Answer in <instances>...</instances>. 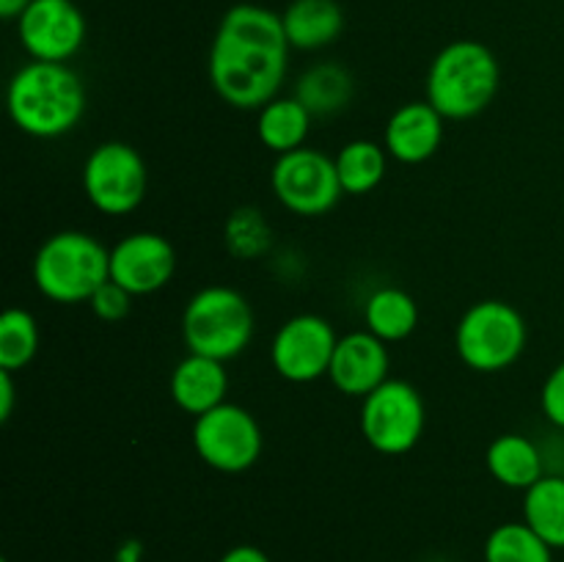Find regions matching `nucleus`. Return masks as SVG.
Wrapping results in <instances>:
<instances>
[{"label":"nucleus","mask_w":564,"mask_h":562,"mask_svg":"<svg viewBox=\"0 0 564 562\" xmlns=\"http://www.w3.org/2000/svg\"><path fill=\"white\" fill-rule=\"evenodd\" d=\"M149 171L132 143L105 141L83 163V193L97 213L124 218L147 198Z\"/></svg>","instance_id":"8"},{"label":"nucleus","mask_w":564,"mask_h":562,"mask_svg":"<svg viewBox=\"0 0 564 562\" xmlns=\"http://www.w3.org/2000/svg\"><path fill=\"white\" fill-rule=\"evenodd\" d=\"M334 160L345 196H367L375 187H380L389 171V152L383 143H375L369 138L347 141Z\"/></svg>","instance_id":"22"},{"label":"nucleus","mask_w":564,"mask_h":562,"mask_svg":"<svg viewBox=\"0 0 564 562\" xmlns=\"http://www.w3.org/2000/svg\"><path fill=\"white\" fill-rule=\"evenodd\" d=\"M270 187L275 202L301 218H319L345 196L336 160L312 147L279 154L270 171Z\"/></svg>","instance_id":"10"},{"label":"nucleus","mask_w":564,"mask_h":562,"mask_svg":"<svg viewBox=\"0 0 564 562\" xmlns=\"http://www.w3.org/2000/svg\"><path fill=\"white\" fill-rule=\"evenodd\" d=\"M39 353V323L28 309H6L0 314V369L20 372Z\"/></svg>","instance_id":"26"},{"label":"nucleus","mask_w":564,"mask_h":562,"mask_svg":"<svg viewBox=\"0 0 564 562\" xmlns=\"http://www.w3.org/2000/svg\"><path fill=\"white\" fill-rule=\"evenodd\" d=\"M540 411L551 428L564 433V361L556 364L540 386Z\"/></svg>","instance_id":"28"},{"label":"nucleus","mask_w":564,"mask_h":562,"mask_svg":"<svg viewBox=\"0 0 564 562\" xmlns=\"http://www.w3.org/2000/svg\"><path fill=\"white\" fill-rule=\"evenodd\" d=\"M389 345L375 334H369L367 328H361L339 336L334 358H330L328 378L336 391H341L345 397L364 400L380 383L389 380Z\"/></svg>","instance_id":"14"},{"label":"nucleus","mask_w":564,"mask_h":562,"mask_svg":"<svg viewBox=\"0 0 564 562\" xmlns=\"http://www.w3.org/2000/svg\"><path fill=\"white\" fill-rule=\"evenodd\" d=\"M86 83L69 64L28 61L6 88L9 119L17 130L39 141L69 136L86 116Z\"/></svg>","instance_id":"2"},{"label":"nucleus","mask_w":564,"mask_h":562,"mask_svg":"<svg viewBox=\"0 0 564 562\" xmlns=\"http://www.w3.org/2000/svg\"><path fill=\"white\" fill-rule=\"evenodd\" d=\"M176 248L158 231H130L110 248V279L135 298L169 287L176 273Z\"/></svg>","instance_id":"13"},{"label":"nucleus","mask_w":564,"mask_h":562,"mask_svg":"<svg viewBox=\"0 0 564 562\" xmlns=\"http://www.w3.org/2000/svg\"><path fill=\"white\" fill-rule=\"evenodd\" d=\"M193 450L215 472L242 474L262 457L264 433L248 408L226 400L193 419Z\"/></svg>","instance_id":"9"},{"label":"nucleus","mask_w":564,"mask_h":562,"mask_svg":"<svg viewBox=\"0 0 564 562\" xmlns=\"http://www.w3.org/2000/svg\"><path fill=\"white\" fill-rule=\"evenodd\" d=\"M446 119L427 102H405L389 116L383 130V147L391 160L402 165H419L435 158L444 143Z\"/></svg>","instance_id":"15"},{"label":"nucleus","mask_w":564,"mask_h":562,"mask_svg":"<svg viewBox=\"0 0 564 562\" xmlns=\"http://www.w3.org/2000/svg\"><path fill=\"white\" fill-rule=\"evenodd\" d=\"M218 562H270V556L264 554L259 545L242 543V545H231V549L226 551Z\"/></svg>","instance_id":"30"},{"label":"nucleus","mask_w":564,"mask_h":562,"mask_svg":"<svg viewBox=\"0 0 564 562\" xmlns=\"http://www.w3.org/2000/svg\"><path fill=\"white\" fill-rule=\"evenodd\" d=\"M290 50L281 14L257 3L231 6L209 44V86L231 108H264L284 86Z\"/></svg>","instance_id":"1"},{"label":"nucleus","mask_w":564,"mask_h":562,"mask_svg":"<svg viewBox=\"0 0 564 562\" xmlns=\"http://www.w3.org/2000/svg\"><path fill=\"white\" fill-rule=\"evenodd\" d=\"M17 36L31 61L66 64L86 44L88 22L75 0H31L17 20Z\"/></svg>","instance_id":"12"},{"label":"nucleus","mask_w":564,"mask_h":562,"mask_svg":"<svg viewBox=\"0 0 564 562\" xmlns=\"http://www.w3.org/2000/svg\"><path fill=\"white\" fill-rule=\"evenodd\" d=\"M257 331V317L240 290L209 284L193 292L182 312V339L187 353L231 361L248 350Z\"/></svg>","instance_id":"5"},{"label":"nucleus","mask_w":564,"mask_h":562,"mask_svg":"<svg viewBox=\"0 0 564 562\" xmlns=\"http://www.w3.org/2000/svg\"><path fill=\"white\" fill-rule=\"evenodd\" d=\"M141 556H143V545L138 543V540H127V543H121L119 549H116L113 562H141Z\"/></svg>","instance_id":"31"},{"label":"nucleus","mask_w":564,"mask_h":562,"mask_svg":"<svg viewBox=\"0 0 564 562\" xmlns=\"http://www.w3.org/2000/svg\"><path fill=\"white\" fill-rule=\"evenodd\" d=\"M28 6H31V0H0V17L3 20H20Z\"/></svg>","instance_id":"32"},{"label":"nucleus","mask_w":564,"mask_h":562,"mask_svg":"<svg viewBox=\"0 0 564 562\" xmlns=\"http://www.w3.org/2000/svg\"><path fill=\"white\" fill-rule=\"evenodd\" d=\"M352 94H356L352 75L341 64H334V61L314 64L312 69L297 77L295 86V97L306 105L312 116L341 114L350 105Z\"/></svg>","instance_id":"21"},{"label":"nucleus","mask_w":564,"mask_h":562,"mask_svg":"<svg viewBox=\"0 0 564 562\" xmlns=\"http://www.w3.org/2000/svg\"><path fill=\"white\" fill-rule=\"evenodd\" d=\"M364 328L383 339L405 342L419 328V303L400 287H380L364 303Z\"/></svg>","instance_id":"20"},{"label":"nucleus","mask_w":564,"mask_h":562,"mask_svg":"<svg viewBox=\"0 0 564 562\" xmlns=\"http://www.w3.org/2000/svg\"><path fill=\"white\" fill-rule=\"evenodd\" d=\"M485 466L496 483L512 490H529L549 474L540 444L523 433L496 435L485 450Z\"/></svg>","instance_id":"17"},{"label":"nucleus","mask_w":564,"mask_h":562,"mask_svg":"<svg viewBox=\"0 0 564 562\" xmlns=\"http://www.w3.org/2000/svg\"><path fill=\"white\" fill-rule=\"evenodd\" d=\"M132 301H135L132 292H127L124 287L116 284L113 279H108L97 292H94L88 306H91V312L97 314L99 320H105V323H121V320L132 312Z\"/></svg>","instance_id":"27"},{"label":"nucleus","mask_w":564,"mask_h":562,"mask_svg":"<svg viewBox=\"0 0 564 562\" xmlns=\"http://www.w3.org/2000/svg\"><path fill=\"white\" fill-rule=\"evenodd\" d=\"M336 342L339 334L323 314H295L284 320L273 334L270 364L286 383H314L328 375Z\"/></svg>","instance_id":"11"},{"label":"nucleus","mask_w":564,"mask_h":562,"mask_svg":"<svg viewBox=\"0 0 564 562\" xmlns=\"http://www.w3.org/2000/svg\"><path fill=\"white\" fill-rule=\"evenodd\" d=\"M424 424L427 408L422 391L411 380L389 378L361 400L358 428L378 455H408L422 441Z\"/></svg>","instance_id":"7"},{"label":"nucleus","mask_w":564,"mask_h":562,"mask_svg":"<svg viewBox=\"0 0 564 562\" xmlns=\"http://www.w3.org/2000/svg\"><path fill=\"white\" fill-rule=\"evenodd\" d=\"M169 391L174 406L187 417H202V413L213 411L220 402H226L229 395V372L226 364L218 358L198 356V353H187L182 361H176L174 372H171Z\"/></svg>","instance_id":"16"},{"label":"nucleus","mask_w":564,"mask_h":562,"mask_svg":"<svg viewBox=\"0 0 564 562\" xmlns=\"http://www.w3.org/2000/svg\"><path fill=\"white\" fill-rule=\"evenodd\" d=\"M31 279L39 295L61 306L91 301L110 279V248L80 229H64L44 237L31 262Z\"/></svg>","instance_id":"4"},{"label":"nucleus","mask_w":564,"mask_h":562,"mask_svg":"<svg viewBox=\"0 0 564 562\" xmlns=\"http://www.w3.org/2000/svg\"><path fill=\"white\" fill-rule=\"evenodd\" d=\"M3 562H9V560H3Z\"/></svg>","instance_id":"33"},{"label":"nucleus","mask_w":564,"mask_h":562,"mask_svg":"<svg viewBox=\"0 0 564 562\" xmlns=\"http://www.w3.org/2000/svg\"><path fill=\"white\" fill-rule=\"evenodd\" d=\"M501 83L499 58L477 39H457L435 53L424 83V99L446 121H468L485 114Z\"/></svg>","instance_id":"3"},{"label":"nucleus","mask_w":564,"mask_h":562,"mask_svg":"<svg viewBox=\"0 0 564 562\" xmlns=\"http://www.w3.org/2000/svg\"><path fill=\"white\" fill-rule=\"evenodd\" d=\"M485 562H554V549L527 521L499 523L485 538Z\"/></svg>","instance_id":"24"},{"label":"nucleus","mask_w":564,"mask_h":562,"mask_svg":"<svg viewBox=\"0 0 564 562\" xmlns=\"http://www.w3.org/2000/svg\"><path fill=\"white\" fill-rule=\"evenodd\" d=\"M224 246L240 262L262 259L273 246V229L259 207H237L224 224Z\"/></svg>","instance_id":"25"},{"label":"nucleus","mask_w":564,"mask_h":562,"mask_svg":"<svg viewBox=\"0 0 564 562\" xmlns=\"http://www.w3.org/2000/svg\"><path fill=\"white\" fill-rule=\"evenodd\" d=\"M529 345L527 317L512 303L485 298L457 320L455 350L468 369L496 375L518 364Z\"/></svg>","instance_id":"6"},{"label":"nucleus","mask_w":564,"mask_h":562,"mask_svg":"<svg viewBox=\"0 0 564 562\" xmlns=\"http://www.w3.org/2000/svg\"><path fill=\"white\" fill-rule=\"evenodd\" d=\"M14 372L9 369H0V419H9L14 413Z\"/></svg>","instance_id":"29"},{"label":"nucleus","mask_w":564,"mask_h":562,"mask_svg":"<svg viewBox=\"0 0 564 562\" xmlns=\"http://www.w3.org/2000/svg\"><path fill=\"white\" fill-rule=\"evenodd\" d=\"M523 521L551 549H564V474H545L523 490Z\"/></svg>","instance_id":"23"},{"label":"nucleus","mask_w":564,"mask_h":562,"mask_svg":"<svg viewBox=\"0 0 564 562\" xmlns=\"http://www.w3.org/2000/svg\"><path fill=\"white\" fill-rule=\"evenodd\" d=\"M314 116L308 114L306 105L292 94V97L270 99L264 108L257 110V136L264 149L279 158V154L295 152L306 147V138L312 132Z\"/></svg>","instance_id":"19"},{"label":"nucleus","mask_w":564,"mask_h":562,"mask_svg":"<svg viewBox=\"0 0 564 562\" xmlns=\"http://www.w3.org/2000/svg\"><path fill=\"white\" fill-rule=\"evenodd\" d=\"M281 25L292 50H325L345 31V11L336 0H292L281 11Z\"/></svg>","instance_id":"18"}]
</instances>
